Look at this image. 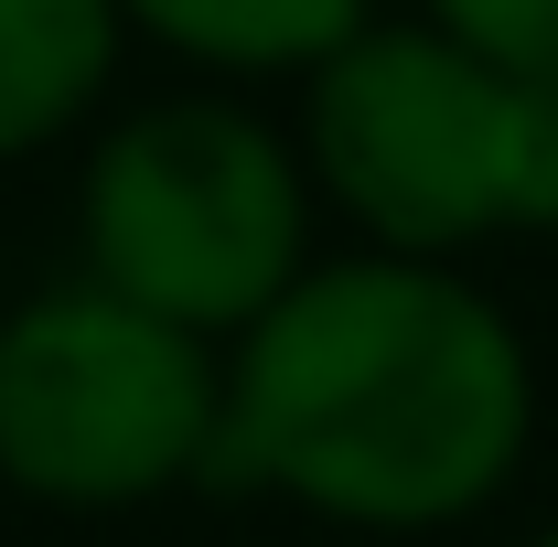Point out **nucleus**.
<instances>
[{
  "label": "nucleus",
  "mask_w": 558,
  "mask_h": 547,
  "mask_svg": "<svg viewBox=\"0 0 558 547\" xmlns=\"http://www.w3.org/2000/svg\"><path fill=\"white\" fill-rule=\"evenodd\" d=\"M537 547H558V537H537Z\"/></svg>",
  "instance_id": "6e6552de"
},
{
  "label": "nucleus",
  "mask_w": 558,
  "mask_h": 547,
  "mask_svg": "<svg viewBox=\"0 0 558 547\" xmlns=\"http://www.w3.org/2000/svg\"><path fill=\"white\" fill-rule=\"evenodd\" d=\"M301 119L323 194L387 258L558 226V86L451 44L440 22H365L333 65H312Z\"/></svg>",
  "instance_id": "f03ea898"
},
{
  "label": "nucleus",
  "mask_w": 558,
  "mask_h": 547,
  "mask_svg": "<svg viewBox=\"0 0 558 547\" xmlns=\"http://www.w3.org/2000/svg\"><path fill=\"white\" fill-rule=\"evenodd\" d=\"M312 183L247 108H140L86 161V279L183 333H247L312 269Z\"/></svg>",
  "instance_id": "7ed1b4c3"
},
{
  "label": "nucleus",
  "mask_w": 558,
  "mask_h": 547,
  "mask_svg": "<svg viewBox=\"0 0 558 547\" xmlns=\"http://www.w3.org/2000/svg\"><path fill=\"white\" fill-rule=\"evenodd\" d=\"M119 0H0V161L65 139L119 75Z\"/></svg>",
  "instance_id": "39448f33"
},
{
  "label": "nucleus",
  "mask_w": 558,
  "mask_h": 547,
  "mask_svg": "<svg viewBox=\"0 0 558 547\" xmlns=\"http://www.w3.org/2000/svg\"><path fill=\"white\" fill-rule=\"evenodd\" d=\"M429 22H440L451 44L494 54V65L558 86V0H429Z\"/></svg>",
  "instance_id": "0eeeda50"
},
{
  "label": "nucleus",
  "mask_w": 558,
  "mask_h": 547,
  "mask_svg": "<svg viewBox=\"0 0 558 547\" xmlns=\"http://www.w3.org/2000/svg\"><path fill=\"white\" fill-rule=\"evenodd\" d=\"M526 418L537 376L484 290L429 258H333L236 333L205 483L333 526H451L515 473Z\"/></svg>",
  "instance_id": "f257e3e1"
},
{
  "label": "nucleus",
  "mask_w": 558,
  "mask_h": 547,
  "mask_svg": "<svg viewBox=\"0 0 558 547\" xmlns=\"http://www.w3.org/2000/svg\"><path fill=\"white\" fill-rule=\"evenodd\" d=\"M215 418H226L215 343L97 279L33 290L0 323V483H22L33 505L108 515L205 483Z\"/></svg>",
  "instance_id": "20e7f679"
},
{
  "label": "nucleus",
  "mask_w": 558,
  "mask_h": 547,
  "mask_svg": "<svg viewBox=\"0 0 558 547\" xmlns=\"http://www.w3.org/2000/svg\"><path fill=\"white\" fill-rule=\"evenodd\" d=\"M150 44L194 54L226 75H279V65H333L365 33V0H119Z\"/></svg>",
  "instance_id": "423d86ee"
}]
</instances>
